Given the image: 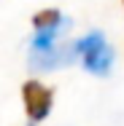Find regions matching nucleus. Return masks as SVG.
Returning a JSON list of instances; mask_svg holds the SVG:
<instances>
[{
    "label": "nucleus",
    "mask_w": 124,
    "mask_h": 126,
    "mask_svg": "<svg viewBox=\"0 0 124 126\" xmlns=\"http://www.w3.org/2000/svg\"><path fill=\"white\" fill-rule=\"evenodd\" d=\"M22 102H25L30 126H38L49 118L51 107H54V91L41 80H27L22 83Z\"/></svg>",
    "instance_id": "obj_2"
},
{
    "label": "nucleus",
    "mask_w": 124,
    "mask_h": 126,
    "mask_svg": "<svg viewBox=\"0 0 124 126\" xmlns=\"http://www.w3.org/2000/svg\"><path fill=\"white\" fill-rule=\"evenodd\" d=\"M75 56V43H54V46H43V48H30V67L35 73H49L62 64H70Z\"/></svg>",
    "instance_id": "obj_3"
},
{
    "label": "nucleus",
    "mask_w": 124,
    "mask_h": 126,
    "mask_svg": "<svg viewBox=\"0 0 124 126\" xmlns=\"http://www.w3.org/2000/svg\"><path fill=\"white\" fill-rule=\"evenodd\" d=\"M75 56L81 59L86 73L105 78L113 70V56L116 54H113V46L105 40V35L100 30H92V32H86L84 38L75 40Z\"/></svg>",
    "instance_id": "obj_1"
},
{
    "label": "nucleus",
    "mask_w": 124,
    "mask_h": 126,
    "mask_svg": "<svg viewBox=\"0 0 124 126\" xmlns=\"http://www.w3.org/2000/svg\"><path fill=\"white\" fill-rule=\"evenodd\" d=\"M68 22L57 8H43V11H38L35 16H32V27H35V32H46V30H57V27H62Z\"/></svg>",
    "instance_id": "obj_4"
}]
</instances>
